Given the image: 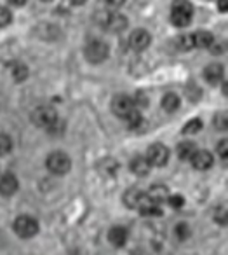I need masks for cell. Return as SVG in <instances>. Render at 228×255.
Instances as JSON below:
<instances>
[{"label": "cell", "mask_w": 228, "mask_h": 255, "mask_svg": "<svg viewBox=\"0 0 228 255\" xmlns=\"http://www.w3.org/2000/svg\"><path fill=\"white\" fill-rule=\"evenodd\" d=\"M193 16V5L188 0H174L171 5V23L179 28L190 25Z\"/></svg>", "instance_id": "6da1fadb"}, {"label": "cell", "mask_w": 228, "mask_h": 255, "mask_svg": "<svg viewBox=\"0 0 228 255\" xmlns=\"http://www.w3.org/2000/svg\"><path fill=\"white\" fill-rule=\"evenodd\" d=\"M46 166L51 173L54 175H67L72 168V159L68 157V154L56 150V152H51L46 159Z\"/></svg>", "instance_id": "7a4b0ae2"}, {"label": "cell", "mask_w": 228, "mask_h": 255, "mask_svg": "<svg viewBox=\"0 0 228 255\" xmlns=\"http://www.w3.org/2000/svg\"><path fill=\"white\" fill-rule=\"evenodd\" d=\"M110 54V47L106 42H103V40L96 39V40H91V42H87V46H85L84 49V56L85 60L89 61V63H103V61L108 58Z\"/></svg>", "instance_id": "3957f363"}, {"label": "cell", "mask_w": 228, "mask_h": 255, "mask_svg": "<svg viewBox=\"0 0 228 255\" xmlns=\"http://www.w3.org/2000/svg\"><path fill=\"white\" fill-rule=\"evenodd\" d=\"M98 21L110 32H124L129 25L127 18L120 12H98Z\"/></svg>", "instance_id": "277c9868"}, {"label": "cell", "mask_w": 228, "mask_h": 255, "mask_svg": "<svg viewBox=\"0 0 228 255\" xmlns=\"http://www.w3.org/2000/svg\"><path fill=\"white\" fill-rule=\"evenodd\" d=\"M12 226H14V233L19 238H25V240L33 238L39 233V222H37V219H33L30 215H19Z\"/></svg>", "instance_id": "5b68a950"}, {"label": "cell", "mask_w": 228, "mask_h": 255, "mask_svg": "<svg viewBox=\"0 0 228 255\" xmlns=\"http://www.w3.org/2000/svg\"><path fill=\"white\" fill-rule=\"evenodd\" d=\"M32 121H33V124H37L39 128H51L58 123V114L53 107L42 105L33 110Z\"/></svg>", "instance_id": "8992f818"}, {"label": "cell", "mask_w": 228, "mask_h": 255, "mask_svg": "<svg viewBox=\"0 0 228 255\" xmlns=\"http://www.w3.org/2000/svg\"><path fill=\"white\" fill-rule=\"evenodd\" d=\"M148 163L153 164V166H164L169 161V149L164 145V143H152L147 150Z\"/></svg>", "instance_id": "52a82bcc"}, {"label": "cell", "mask_w": 228, "mask_h": 255, "mask_svg": "<svg viewBox=\"0 0 228 255\" xmlns=\"http://www.w3.org/2000/svg\"><path fill=\"white\" fill-rule=\"evenodd\" d=\"M131 110H134V102L127 95H115L112 100V112L120 119H126Z\"/></svg>", "instance_id": "ba28073f"}, {"label": "cell", "mask_w": 228, "mask_h": 255, "mask_svg": "<svg viewBox=\"0 0 228 255\" xmlns=\"http://www.w3.org/2000/svg\"><path fill=\"white\" fill-rule=\"evenodd\" d=\"M152 44V35L143 28L134 30L129 35V46L134 51H145Z\"/></svg>", "instance_id": "9c48e42d"}, {"label": "cell", "mask_w": 228, "mask_h": 255, "mask_svg": "<svg viewBox=\"0 0 228 255\" xmlns=\"http://www.w3.org/2000/svg\"><path fill=\"white\" fill-rule=\"evenodd\" d=\"M190 163H192V166L195 168V170L206 171L214 164V157L209 150H195V154L192 156Z\"/></svg>", "instance_id": "30bf717a"}, {"label": "cell", "mask_w": 228, "mask_h": 255, "mask_svg": "<svg viewBox=\"0 0 228 255\" xmlns=\"http://www.w3.org/2000/svg\"><path fill=\"white\" fill-rule=\"evenodd\" d=\"M19 184H18V178L14 177L12 173H5L0 177V194L9 198L12 196L16 191H18Z\"/></svg>", "instance_id": "8fae6325"}, {"label": "cell", "mask_w": 228, "mask_h": 255, "mask_svg": "<svg viewBox=\"0 0 228 255\" xmlns=\"http://www.w3.org/2000/svg\"><path fill=\"white\" fill-rule=\"evenodd\" d=\"M223 72H225L223 65L211 63V65H207V67L204 68V74L202 75H204V79L209 82V84L216 86V84H220L221 79H223Z\"/></svg>", "instance_id": "7c38bea8"}, {"label": "cell", "mask_w": 228, "mask_h": 255, "mask_svg": "<svg viewBox=\"0 0 228 255\" xmlns=\"http://www.w3.org/2000/svg\"><path fill=\"white\" fill-rule=\"evenodd\" d=\"M129 168L134 175H138V177H147V175L150 173L152 164L148 163V159L145 156H134L129 163Z\"/></svg>", "instance_id": "4fadbf2b"}, {"label": "cell", "mask_w": 228, "mask_h": 255, "mask_svg": "<svg viewBox=\"0 0 228 255\" xmlns=\"http://www.w3.org/2000/svg\"><path fill=\"white\" fill-rule=\"evenodd\" d=\"M138 210H140V213L143 217H160L162 213H164V212H162V208H160V205L150 201V199L147 198V194L143 196V199H141Z\"/></svg>", "instance_id": "5bb4252c"}, {"label": "cell", "mask_w": 228, "mask_h": 255, "mask_svg": "<svg viewBox=\"0 0 228 255\" xmlns=\"http://www.w3.org/2000/svg\"><path fill=\"white\" fill-rule=\"evenodd\" d=\"M147 198L150 199V201L157 203V205H160V203L167 201L169 198V189L165 187V185L162 184H155L150 187V191L147 192Z\"/></svg>", "instance_id": "9a60e30c"}, {"label": "cell", "mask_w": 228, "mask_h": 255, "mask_svg": "<svg viewBox=\"0 0 228 255\" xmlns=\"http://www.w3.org/2000/svg\"><path fill=\"white\" fill-rule=\"evenodd\" d=\"M108 240L113 247H124L127 241V229L122 226H115L108 231Z\"/></svg>", "instance_id": "2e32d148"}, {"label": "cell", "mask_w": 228, "mask_h": 255, "mask_svg": "<svg viewBox=\"0 0 228 255\" xmlns=\"http://www.w3.org/2000/svg\"><path fill=\"white\" fill-rule=\"evenodd\" d=\"M145 192H141L138 187H131L126 191V194H124V205L127 206V208H138L141 203V199H143Z\"/></svg>", "instance_id": "e0dca14e"}, {"label": "cell", "mask_w": 228, "mask_h": 255, "mask_svg": "<svg viewBox=\"0 0 228 255\" xmlns=\"http://www.w3.org/2000/svg\"><path fill=\"white\" fill-rule=\"evenodd\" d=\"M179 103H181V100H179V96L176 93H165L160 105L165 112H176L179 109Z\"/></svg>", "instance_id": "ac0fdd59"}, {"label": "cell", "mask_w": 228, "mask_h": 255, "mask_svg": "<svg viewBox=\"0 0 228 255\" xmlns=\"http://www.w3.org/2000/svg\"><path fill=\"white\" fill-rule=\"evenodd\" d=\"M195 150L197 147L193 142H181L178 145V149H176V154H178V157L181 161H190L193 154H195Z\"/></svg>", "instance_id": "d6986e66"}, {"label": "cell", "mask_w": 228, "mask_h": 255, "mask_svg": "<svg viewBox=\"0 0 228 255\" xmlns=\"http://www.w3.org/2000/svg\"><path fill=\"white\" fill-rule=\"evenodd\" d=\"M213 42H214V35L211 32H206V30H202V32H197L195 35H193V46L200 47V49H204V47H209Z\"/></svg>", "instance_id": "ffe728a7"}, {"label": "cell", "mask_w": 228, "mask_h": 255, "mask_svg": "<svg viewBox=\"0 0 228 255\" xmlns=\"http://www.w3.org/2000/svg\"><path fill=\"white\" fill-rule=\"evenodd\" d=\"M127 121V126L131 128V129H136V128H140L141 124H143V117H141L140 110H131L129 116L126 117Z\"/></svg>", "instance_id": "44dd1931"}, {"label": "cell", "mask_w": 228, "mask_h": 255, "mask_svg": "<svg viewBox=\"0 0 228 255\" xmlns=\"http://www.w3.org/2000/svg\"><path fill=\"white\" fill-rule=\"evenodd\" d=\"M12 77H14V81H18V82L25 81V79L28 77V67L23 63H16L14 67H12Z\"/></svg>", "instance_id": "7402d4cb"}, {"label": "cell", "mask_w": 228, "mask_h": 255, "mask_svg": "<svg viewBox=\"0 0 228 255\" xmlns=\"http://www.w3.org/2000/svg\"><path fill=\"white\" fill-rule=\"evenodd\" d=\"M176 47H178L179 51H190L193 46V35H181L176 39Z\"/></svg>", "instance_id": "603a6c76"}, {"label": "cell", "mask_w": 228, "mask_h": 255, "mask_svg": "<svg viewBox=\"0 0 228 255\" xmlns=\"http://www.w3.org/2000/svg\"><path fill=\"white\" fill-rule=\"evenodd\" d=\"M202 129V121L200 119H192L183 126V133L185 135H193V133H199Z\"/></svg>", "instance_id": "cb8c5ba5"}, {"label": "cell", "mask_w": 228, "mask_h": 255, "mask_svg": "<svg viewBox=\"0 0 228 255\" xmlns=\"http://www.w3.org/2000/svg\"><path fill=\"white\" fill-rule=\"evenodd\" d=\"M174 233H176V236H178L179 241H185V240H188V238H190L192 231H190V226L186 222H179L178 226H176Z\"/></svg>", "instance_id": "d4e9b609"}, {"label": "cell", "mask_w": 228, "mask_h": 255, "mask_svg": "<svg viewBox=\"0 0 228 255\" xmlns=\"http://www.w3.org/2000/svg\"><path fill=\"white\" fill-rule=\"evenodd\" d=\"M214 128H216L218 131H227L228 129V119H227V114L225 112H220L214 116Z\"/></svg>", "instance_id": "484cf974"}, {"label": "cell", "mask_w": 228, "mask_h": 255, "mask_svg": "<svg viewBox=\"0 0 228 255\" xmlns=\"http://www.w3.org/2000/svg\"><path fill=\"white\" fill-rule=\"evenodd\" d=\"M12 149V142L7 135H0V156H5Z\"/></svg>", "instance_id": "4316f807"}, {"label": "cell", "mask_w": 228, "mask_h": 255, "mask_svg": "<svg viewBox=\"0 0 228 255\" xmlns=\"http://www.w3.org/2000/svg\"><path fill=\"white\" fill-rule=\"evenodd\" d=\"M11 21H12L11 11H9L7 7H2V5H0V28L11 25Z\"/></svg>", "instance_id": "83f0119b"}, {"label": "cell", "mask_w": 228, "mask_h": 255, "mask_svg": "<svg viewBox=\"0 0 228 255\" xmlns=\"http://www.w3.org/2000/svg\"><path fill=\"white\" fill-rule=\"evenodd\" d=\"M167 201H169V205H171L172 208H181V206L185 205V198H183L181 194H174V196L169 194Z\"/></svg>", "instance_id": "f1b7e54d"}, {"label": "cell", "mask_w": 228, "mask_h": 255, "mask_svg": "<svg viewBox=\"0 0 228 255\" xmlns=\"http://www.w3.org/2000/svg\"><path fill=\"white\" fill-rule=\"evenodd\" d=\"M216 150H218V154H220L221 159H227V157H228V142H227V140H220Z\"/></svg>", "instance_id": "f546056e"}, {"label": "cell", "mask_w": 228, "mask_h": 255, "mask_svg": "<svg viewBox=\"0 0 228 255\" xmlns=\"http://www.w3.org/2000/svg\"><path fill=\"white\" fill-rule=\"evenodd\" d=\"M133 102H134V103H138L140 107H148V103H150V102H148V96L145 95V93H141V91L138 93L136 96H134Z\"/></svg>", "instance_id": "4dcf8cb0"}, {"label": "cell", "mask_w": 228, "mask_h": 255, "mask_svg": "<svg viewBox=\"0 0 228 255\" xmlns=\"http://www.w3.org/2000/svg\"><path fill=\"white\" fill-rule=\"evenodd\" d=\"M209 49H211V53H213V54H220V53H223L225 47H223V44H221V46H216V44L213 42L209 46Z\"/></svg>", "instance_id": "1f68e13d"}, {"label": "cell", "mask_w": 228, "mask_h": 255, "mask_svg": "<svg viewBox=\"0 0 228 255\" xmlns=\"http://www.w3.org/2000/svg\"><path fill=\"white\" fill-rule=\"evenodd\" d=\"M106 4L112 5V7H120V5L126 4V0H106Z\"/></svg>", "instance_id": "d6a6232c"}, {"label": "cell", "mask_w": 228, "mask_h": 255, "mask_svg": "<svg viewBox=\"0 0 228 255\" xmlns=\"http://www.w3.org/2000/svg\"><path fill=\"white\" fill-rule=\"evenodd\" d=\"M218 9H220L221 12H227V9H228V0H218Z\"/></svg>", "instance_id": "836d02e7"}, {"label": "cell", "mask_w": 228, "mask_h": 255, "mask_svg": "<svg viewBox=\"0 0 228 255\" xmlns=\"http://www.w3.org/2000/svg\"><path fill=\"white\" fill-rule=\"evenodd\" d=\"M12 5H16V7H21V5L26 4V0H9Z\"/></svg>", "instance_id": "e575fe53"}, {"label": "cell", "mask_w": 228, "mask_h": 255, "mask_svg": "<svg viewBox=\"0 0 228 255\" xmlns=\"http://www.w3.org/2000/svg\"><path fill=\"white\" fill-rule=\"evenodd\" d=\"M87 0H70V4L72 5H84Z\"/></svg>", "instance_id": "d590c367"}, {"label": "cell", "mask_w": 228, "mask_h": 255, "mask_svg": "<svg viewBox=\"0 0 228 255\" xmlns=\"http://www.w3.org/2000/svg\"><path fill=\"white\" fill-rule=\"evenodd\" d=\"M42 2H51V0H42Z\"/></svg>", "instance_id": "8d00e7d4"}]
</instances>
